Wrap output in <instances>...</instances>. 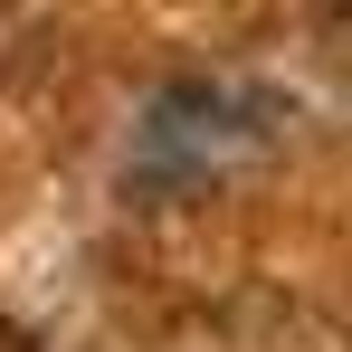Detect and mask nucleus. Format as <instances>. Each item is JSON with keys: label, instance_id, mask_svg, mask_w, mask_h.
I'll return each instance as SVG.
<instances>
[{"label": "nucleus", "instance_id": "obj_1", "mask_svg": "<svg viewBox=\"0 0 352 352\" xmlns=\"http://www.w3.org/2000/svg\"><path fill=\"white\" fill-rule=\"evenodd\" d=\"M238 143H248V105H238L229 86H162L143 124H133V153H124V181L133 190H190V181H210L229 162Z\"/></svg>", "mask_w": 352, "mask_h": 352}, {"label": "nucleus", "instance_id": "obj_2", "mask_svg": "<svg viewBox=\"0 0 352 352\" xmlns=\"http://www.w3.org/2000/svg\"><path fill=\"white\" fill-rule=\"evenodd\" d=\"M324 10H343V19H352V0H324Z\"/></svg>", "mask_w": 352, "mask_h": 352}]
</instances>
